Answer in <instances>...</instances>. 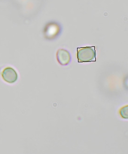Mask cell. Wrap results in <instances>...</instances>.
Segmentation results:
<instances>
[{"label":"cell","mask_w":128,"mask_h":154,"mask_svg":"<svg viewBox=\"0 0 128 154\" xmlns=\"http://www.w3.org/2000/svg\"><path fill=\"white\" fill-rule=\"evenodd\" d=\"M62 32V26L60 23L57 22L51 21L46 23L43 32L45 39L53 40L60 36Z\"/></svg>","instance_id":"obj_1"},{"label":"cell","mask_w":128,"mask_h":154,"mask_svg":"<svg viewBox=\"0 0 128 154\" xmlns=\"http://www.w3.org/2000/svg\"><path fill=\"white\" fill-rule=\"evenodd\" d=\"M78 50L77 58L79 62H88L96 61L95 47L80 48Z\"/></svg>","instance_id":"obj_2"},{"label":"cell","mask_w":128,"mask_h":154,"mask_svg":"<svg viewBox=\"0 0 128 154\" xmlns=\"http://www.w3.org/2000/svg\"><path fill=\"white\" fill-rule=\"evenodd\" d=\"M2 76L3 80L8 84H14L18 79V74L13 68L8 66L2 72Z\"/></svg>","instance_id":"obj_3"},{"label":"cell","mask_w":128,"mask_h":154,"mask_svg":"<svg viewBox=\"0 0 128 154\" xmlns=\"http://www.w3.org/2000/svg\"><path fill=\"white\" fill-rule=\"evenodd\" d=\"M56 58L59 64L62 66L68 65L71 61L70 53L65 49L58 50L56 54Z\"/></svg>","instance_id":"obj_4"},{"label":"cell","mask_w":128,"mask_h":154,"mask_svg":"<svg viewBox=\"0 0 128 154\" xmlns=\"http://www.w3.org/2000/svg\"><path fill=\"white\" fill-rule=\"evenodd\" d=\"M128 106H126L123 107L120 109V114L123 118L125 119H128Z\"/></svg>","instance_id":"obj_5"}]
</instances>
